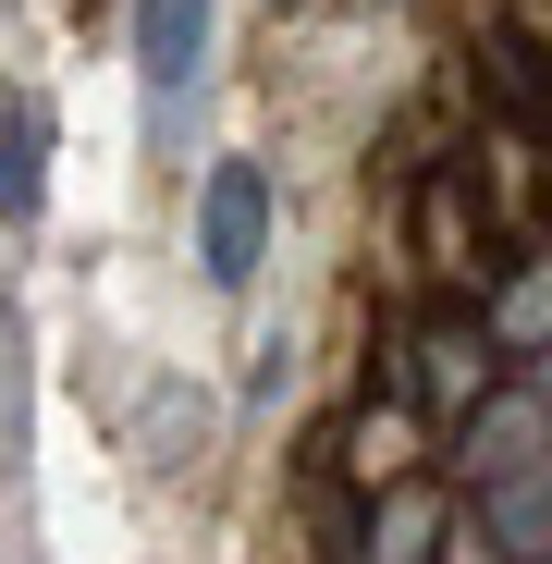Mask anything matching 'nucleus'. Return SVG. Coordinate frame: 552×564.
Instances as JSON below:
<instances>
[{
  "instance_id": "obj_5",
  "label": "nucleus",
  "mask_w": 552,
  "mask_h": 564,
  "mask_svg": "<svg viewBox=\"0 0 552 564\" xmlns=\"http://www.w3.org/2000/svg\"><path fill=\"white\" fill-rule=\"evenodd\" d=\"M50 197V99L0 86V221H37Z\"/></svg>"
},
{
  "instance_id": "obj_10",
  "label": "nucleus",
  "mask_w": 552,
  "mask_h": 564,
  "mask_svg": "<svg viewBox=\"0 0 552 564\" xmlns=\"http://www.w3.org/2000/svg\"><path fill=\"white\" fill-rule=\"evenodd\" d=\"M356 466L381 491H405V417H356Z\"/></svg>"
},
{
  "instance_id": "obj_7",
  "label": "nucleus",
  "mask_w": 552,
  "mask_h": 564,
  "mask_svg": "<svg viewBox=\"0 0 552 564\" xmlns=\"http://www.w3.org/2000/svg\"><path fill=\"white\" fill-rule=\"evenodd\" d=\"M479 528H491V552H504V564H552V491H540V479L479 491Z\"/></svg>"
},
{
  "instance_id": "obj_3",
  "label": "nucleus",
  "mask_w": 552,
  "mask_h": 564,
  "mask_svg": "<svg viewBox=\"0 0 552 564\" xmlns=\"http://www.w3.org/2000/svg\"><path fill=\"white\" fill-rule=\"evenodd\" d=\"M491 356H504L491 319H430V332H418V393H430L442 417H479V405H491Z\"/></svg>"
},
{
  "instance_id": "obj_4",
  "label": "nucleus",
  "mask_w": 552,
  "mask_h": 564,
  "mask_svg": "<svg viewBox=\"0 0 552 564\" xmlns=\"http://www.w3.org/2000/svg\"><path fill=\"white\" fill-rule=\"evenodd\" d=\"M540 442H552V405H540V393H491V405L467 417V466H479V491L540 479Z\"/></svg>"
},
{
  "instance_id": "obj_9",
  "label": "nucleus",
  "mask_w": 552,
  "mask_h": 564,
  "mask_svg": "<svg viewBox=\"0 0 552 564\" xmlns=\"http://www.w3.org/2000/svg\"><path fill=\"white\" fill-rule=\"evenodd\" d=\"M552 332V258L528 270V282H504V295H491V344H540Z\"/></svg>"
},
{
  "instance_id": "obj_2",
  "label": "nucleus",
  "mask_w": 552,
  "mask_h": 564,
  "mask_svg": "<svg viewBox=\"0 0 552 564\" xmlns=\"http://www.w3.org/2000/svg\"><path fill=\"white\" fill-rule=\"evenodd\" d=\"M209 62V0H136V86H148V123L172 135L184 86Z\"/></svg>"
},
{
  "instance_id": "obj_8",
  "label": "nucleus",
  "mask_w": 552,
  "mask_h": 564,
  "mask_svg": "<svg viewBox=\"0 0 552 564\" xmlns=\"http://www.w3.org/2000/svg\"><path fill=\"white\" fill-rule=\"evenodd\" d=\"M479 74H491V99H504V123L552 135V62H540L528 37H491V50H479Z\"/></svg>"
},
{
  "instance_id": "obj_6",
  "label": "nucleus",
  "mask_w": 552,
  "mask_h": 564,
  "mask_svg": "<svg viewBox=\"0 0 552 564\" xmlns=\"http://www.w3.org/2000/svg\"><path fill=\"white\" fill-rule=\"evenodd\" d=\"M442 528H454V516H442V491H418V479H405V491H381V516L356 528V552H344V564H430V552H442Z\"/></svg>"
},
{
  "instance_id": "obj_1",
  "label": "nucleus",
  "mask_w": 552,
  "mask_h": 564,
  "mask_svg": "<svg viewBox=\"0 0 552 564\" xmlns=\"http://www.w3.org/2000/svg\"><path fill=\"white\" fill-rule=\"evenodd\" d=\"M258 258H270V172L258 160H221L209 197H197V270L234 295V282H258Z\"/></svg>"
}]
</instances>
